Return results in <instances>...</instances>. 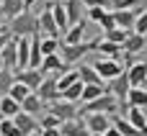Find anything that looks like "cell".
Instances as JSON below:
<instances>
[{"label": "cell", "mask_w": 147, "mask_h": 136, "mask_svg": "<svg viewBox=\"0 0 147 136\" xmlns=\"http://www.w3.org/2000/svg\"><path fill=\"white\" fill-rule=\"evenodd\" d=\"M10 39H13V33H10L8 28H5V31H0V49H3V46H5V44H8Z\"/></svg>", "instance_id": "41"}, {"label": "cell", "mask_w": 147, "mask_h": 136, "mask_svg": "<svg viewBox=\"0 0 147 136\" xmlns=\"http://www.w3.org/2000/svg\"><path fill=\"white\" fill-rule=\"evenodd\" d=\"M44 108H47V103H41V100L36 98V93H28V95L21 100V111H23V113L36 116V113H44Z\"/></svg>", "instance_id": "21"}, {"label": "cell", "mask_w": 147, "mask_h": 136, "mask_svg": "<svg viewBox=\"0 0 147 136\" xmlns=\"http://www.w3.org/2000/svg\"><path fill=\"white\" fill-rule=\"evenodd\" d=\"M10 118H13L16 129H18L23 136H28V134H34V131H39V121H36V116H31V113L18 111V113H16V116H10Z\"/></svg>", "instance_id": "14"}, {"label": "cell", "mask_w": 147, "mask_h": 136, "mask_svg": "<svg viewBox=\"0 0 147 136\" xmlns=\"http://www.w3.org/2000/svg\"><path fill=\"white\" fill-rule=\"evenodd\" d=\"M0 31H5V26H3V23H0Z\"/></svg>", "instance_id": "45"}, {"label": "cell", "mask_w": 147, "mask_h": 136, "mask_svg": "<svg viewBox=\"0 0 147 136\" xmlns=\"http://www.w3.org/2000/svg\"><path fill=\"white\" fill-rule=\"evenodd\" d=\"M16 44H18V39L13 36L3 49H0V59H3V69H18V64H16Z\"/></svg>", "instance_id": "19"}, {"label": "cell", "mask_w": 147, "mask_h": 136, "mask_svg": "<svg viewBox=\"0 0 147 136\" xmlns=\"http://www.w3.org/2000/svg\"><path fill=\"white\" fill-rule=\"evenodd\" d=\"M36 23H39V33H44V36H54V39H59V28H57V23H54V18H52V13H49V8H44V10L39 13V18H36Z\"/></svg>", "instance_id": "16"}, {"label": "cell", "mask_w": 147, "mask_h": 136, "mask_svg": "<svg viewBox=\"0 0 147 136\" xmlns=\"http://www.w3.org/2000/svg\"><path fill=\"white\" fill-rule=\"evenodd\" d=\"M93 46H96V41H80V44H62L59 46V59L65 62V64H75L78 59H83L88 51H93Z\"/></svg>", "instance_id": "3"}, {"label": "cell", "mask_w": 147, "mask_h": 136, "mask_svg": "<svg viewBox=\"0 0 147 136\" xmlns=\"http://www.w3.org/2000/svg\"><path fill=\"white\" fill-rule=\"evenodd\" d=\"M36 5V0H23V10H31Z\"/></svg>", "instance_id": "43"}, {"label": "cell", "mask_w": 147, "mask_h": 136, "mask_svg": "<svg viewBox=\"0 0 147 136\" xmlns=\"http://www.w3.org/2000/svg\"><path fill=\"white\" fill-rule=\"evenodd\" d=\"M103 90H106V87H103V82H93V85H83V90H80V103H88V100L98 98V95H101Z\"/></svg>", "instance_id": "28"}, {"label": "cell", "mask_w": 147, "mask_h": 136, "mask_svg": "<svg viewBox=\"0 0 147 136\" xmlns=\"http://www.w3.org/2000/svg\"><path fill=\"white\" fill-rule=\"evenodd\" d=\"M111 126H114L121 136H145V131H137L127 118H119V116H111Z\"/></svg>", "instance_id": "24"}, {"label": "cell", "mask_w": 147, "mask_h": 136, "mask_svg": "<svg viewBox=\"0 0 147 136\" xmlns=\"http://www.w3.org/2000/svg\"><path fill=\"white\" fill-rule=\"evenodd\" d=\"M116 108H119L116 95H114V93H109V90H103L98 98H93V100L83 103V108L78 111V116H85V113H109V116H114V113H116Z\"/></svg>", "instance_id": "1"}, {"label": "cell", "mask_w": 147, "mask_h": 136, "mask_svg": "<svg viewBox=\"0 0 147 136\" xmlns=\"http://www.w3.org/2000/svg\"><path fill=\"white\" fill-rule=\"evenodd\" d=\"M0 136H23L18 129H16V123H13V118H0Z\"/></svg>", "instance_id": "35"}, {"label": "cell", "mask_w": 147, "mask_h": 136, "mask_svg": "<svg viewBox=\"0 0 147 136\" xmlns=\"http://www.w3.org/2000/svg\"><path fill=\"white\" fill-rule=\"evenodd\" d=\"M59 134H62V136H90V131L85 129L83 116H75V118L59 121Z\"/></svg>", "instance_id": "12"}, {"label": "cell", "mask_w": 147, "mask_h": 136, "mask_svg": "<svg viewBox=\"0 0 147 136\" xmlns=\"http://www.w3.org/2000/svg\"><path fill=\"white\" fill-rule=\"evenodd\" d=\"M140 10H142V5H140ZM140 10H137V8H129V10H111V13H114V26H119V28H124V31H132L134 18H137Z\"/></svg>", "instance_id": "17"}, {"label": "cell", "mask_w": 147, "mask_h": 136, "mask_svg": "<svg viewBox=\"0 0 147 136\" xmlns=\"http://www.w3.org/2000/svg\"><path fill=\"white\" fill-rule=\"evenodd\" d=\"M41 136H62L59 134V126H52V129H39Z\"/></svg>", "instance_id": "40"}, {"label": "cell", "mask_w": 147, "mask_h": 136, "mask_svg": "<svg viewBox=\"0 0 147 136\" xmlns=\"http://www.w3.org/2000/svg\"><path fill=\"white\" fill-rule=\"evenodd\" d=\"M83 123L90 134H103L106 129H111V116L109 113H85Z\"/></svg>", "instance_id": "6"}, {"label": "cell", "mask_w": 147, "mask_h": 136, "mask_svg": "<svg viewBox=\"0 0 147 136\" xmlns=\"http://www.w3.org/2000/svg\"><path fill=\"white\" fill-rule=\"evenodd\" d=\"M65 69H67V64L59 59V54H44V57H41V64H39V72H41V75L57 77V75H62Z\"/></svg>", "instance_id": "8"}, {"label": "cell", "mask_w": 147, "mask_h": 136, "mask_svg": "<svg viewBox=\"0 0 147 136\" xmlns=\"http://www.w3.org/2000/svg\"><path fill=\"white\" fill-rule=\"evenodd\" d=\"M47 113H52L57 121H67V118H75V116H78V108H75V103L57 98V100L47 103Z\"/></svg>", "instance_id": "5"}, {"label": "cell", "mask_w": 147, "mask_h": 136, "mask_svg": "<svg viewBox=\"0 0 147 136\" xmlns=\"http://www.w3.org/2000/svg\"><path fill=\"white\" fill-rule=\"evenodd\" d=\"M52 126H59V121H57L52 113H47V116L39 121V129H52Z\"/></svg>", "instance_id": "38"}, {"label": "cell", "mask_w": 147, "mask_h": 136, "mask_svg": "<svg viewBox=\"0 0 147 136\" xmlns=\"http://www.w3.org/2000/svg\"><path fill=\"white\" fill-rule=\"evenodd\" d=\"M93 49H98L101 54H106V57H111V59H119V51H121L119 44L106 41V39H96V46H93Z\"/></svg>", "instance_id": "26"}, {"label": "cell", "mask_w": 147, "mask_h": 136, "mask_svg": "<svg viewBox=\"0 0 147 136\" xmlns=\"http://www.w3.org/2000/svg\"><path fill=\"white\" fill-rule=\"evenodd\" d=\"M93 69L98 72L101 80H114L119 72H124L121 69V59H111V57H98L93 62Z\"/></svg>", "instance_id": "4"}, {"label": "cell", "mask_w": 147, "mask_h": 136, "mask_svg": "<svg viewBox=\"0 0 147 136\" xmlns=\"http://www.w3.org/2000/svg\"><path fill=\"white\" fill-rule=\"evenodd\" d=\"M23 10V0H3L0 3V18H13V15H18Z\"/></svg>", "instance_id": "25"}, {"label": "cell", "mask_w": 147, "mask_h": 136, "mask_svg": "<svg viewBox=\"0 0 147 136\" xmlns=\"http://www.w3.org/2000/svg\"><path fill=\"white\" fill-rule=\"evenodd\" d=\"M90 136H101V134H90Z\"/></svg>", "instance_id": "47"}, {"label": "cell", "mask_w": 147, "mask_h": 136, "mask_svg": "<svg viewBox=\"0 0 147 136\" xmlns=\"http://www.w3.org/2000/svg\"><path fill=\"white\" fill-rule=\"evenodd\" d=\"M124 103H127V105H134V108H145L147 105V90L145 87H129Z\"/></svg>", "instance_id": "23"}, {"label": "cell", "mask_w": 147, "mask_h": 136, "mask_svg": "<svg viewBox=\"0 0 147 136\" xmlns=\"http://www.w3.org/2000/svg\"><path fill=\"white\" fill-rule=\"evenodd\" d=\"M145 33H134V31H129V36L124 39V44H121V51L124 54H134V57H145Z\"/></svg>", "instance_id": "11"}, {"label": "cell", "mask_w": 147, "mask_h": 136, "mask_svg": "<svg viewBox=\"0 0 147 136\" xmlns=\"http://www.w3.org/2000/svg\"><path fill=\"white\" fill-rule=\"evenodd\" d=\"M0 69H3V59H0Z\"/></svg>", "instance_id": "46"}, {"label": "cell", "mask_w": 147, "mask_h": 136, "mask_svg": "<svg viewBox=\"0 0 147 136\" xmlns=\"http://www.w3.org/2000/svg\"><path fill=\"white\" fill-rule=\"evenodd\" d=\"M78 80H80L83 85H93V82H103V80L98 77V72H96L93 67H88V64H80V67H78Z\"/></svg>", "instance_id": "27"}, {"label": "cell", "mask_w": 147, "mask_h": 136, "mask_svg": "<svg viewBox=\"0 0 147 136\" xmlns=\"http://www.w3.org/2000/svg\"><path fill=\"white\" fill-rule=\"evenodd\" d=\"M140 8V0H109V10H129Z\"/></svg>", "instance_id": "36"}, {"label": "cell", "mask_w": 147, "mask_h": 136, "mask_svg": "<svg viewBox=\"0 0 147 136\" xmlns=\"http://www.w3.org/2000/svg\"><path fill=\"white\" fill-rule=\"evenodd\" d=\"M132 31H134V33H147V13H145V10H140V13H137Z\"/></svg>", "instance_id": "37"}, {"label": "cell", "mask_w": 147, "mask_h": 136, "mask_svg": "<svg viewBox=\"0 0 147 136\" xmlns=\"http://www.w3.org/2000/svg\"><path fill=\"white\" fill-rule=\"evenodd\" d=\"M13 82H16L13 69H0V95H8V90H10Z\"/></svg>", "instance_id": "34"}, {"label": "cell", "mask_w": 147, "mask_h": 136, "mask_svg": "<svg viewBox=\"0 0 147 136\" xmlns=\"http://www.w3.org/2000/svg\"><path fill=\"white\" fill-rule=\"evenodd\" d=\"M75 80H78V69H72V72H70V69H65L62 75H57V77H54L57 90H65V87H67V85H72Z\"/></svg>", "instance_id": "32"}, {"label": "cell", "mask_w": 147, "mask_h": 136, "mask_svg": "<svg viewBox=\"0 0 147 136\" xmlns=\"http://www.w3.org/2000/svg\"><path fill=\"white\" fill-rule=\"evenodd\" d=\"M83 8H109V0H80Z\"/></svg>", "instance_id": "39"}, {"label": "cell", "mask_w": 147, "mask_h": 136, "mask_svg": "<svg viewBox=\"0 0 147 136\" xmlns=\"http://www.w3.org/2000/svg\"><path fill=\"white\" fill-rule=\"evenodd\" d=\"M59 46H62V41H59V39H54V36H44V39L39 41L41 54H57V51H59Z\"/></svg>", "instance_id": "30"}, {"label": "cell", "mask_w": 147, "mask_h": 136, "mask_svg": "<svg viewBox=\"0 0 147 136\" xmlns=\"http://www.w3.org/2000/svg\"><path fill=\"white\" fill-rule=\"evenodd\" d=\"M88 15L93 23L101 26V31H111L114 28V13L109 8H88Z\"/></svg>", "instance_id": "15"}, {"label": "cell", "mask_w": 147, "mask_h": 136, "mask_svg": "<svg viewBox=\"0 0 147 136\" xmlns=\"http://www.w3.org/2000/svg\"><path fill=\"white\" fill-rule=\"evenodd\" d=\"M62 5H65V15H67V23L70 26L83 18V3L80 0H62Z\"/></svg>", "instance_id": "22"}, {"label": "cell", "mask_w": 147, "mask_h": 136, "mask_svg": "<svg viewBox=\"0 0 147 136\" xmlns=\"http://www.w3.org/2000/svg\"><path fill=\"white\" fill-rule=\"evenodd\" d=\"M34 93H36V98H39L41 103H52V100H57V98H59V90H57V82H54V77H52V75H44L41 85H39Z\"/></svg>", "instance_id": "9"}, {"label": "cell", "mask_w": 147, "mask_h": 136, "mask_svg": "<svg viewBox=\"0 0 147 136\" xmlns=\"http://www.w3.org/2000/svg\"><path fill=\"white\" fill-rule=\"evenodd\" d=\"M85 18H80L78 23H72L67 31H65V39H62V44H80V41H85Z\"/></svg>", "instance_id": "18"}, {"label": "cell", "mask_w": 147, "mask_h": 136, "mask_svg": "<svg viewBox=\"0 0 147 136\" xmlns=\"http://www.w3.org/2000/svg\"><path fill=\"white\" fill-rule=\"evenodd\" d=\"M127 80H129V87H145V82H147V64H145L142 57H140L137 62L129 64Z\"/></svg>", "instance_id": "7"}, {"label": "cell", "mask_w": 147, "mask_h": 136, "mask_svg": "<svg viewBox=\"0 0 147 136\" xmlns=\"http://www.w3.org/2000/svg\"><path fill=\"white\" fill-rule=\"evenodd\" d=\"M28 93H31V90H28V87H26L23 82H13V85H10V90H8V95H10V98H13L16 103H21V100H23V98H26Z\"/></svg>", "instance_id": "33"}, {"label": "cell", "mask_w": 147, "mask_h": 136, "mask_svg": "<svg viewBox=\"0 0 147 136\" xmlns=\"http://www.w3.org/2000/svg\"><path fill=\"white\" fill-rule=\"evenodd\" d=\"M111 82V87H109V93H114L116 95V100H119V105L127 111V103H124V98H127V93H129V80H127V72H119L114 80H109Z\"/></svg>", "instance_id": "13"}, {"label": "cell", "mask_w": 147, "mask_h": 136, "mask_svg": "<svg viewBox=\"0 0 147 136\" xmlns=\"http://www.w3.org/2000/svg\"><path fill=\"white\" fill-rule=\"evenodd\" d=\"M16 39L18 36H31V33H39V23H36V15L31 10H21L18 15L10 18V28H8Z\"/></svg>", "instance_id": "2"}, {"label": "cell", "mask_w": 147, "mask_h": 136, "mask_svg": "<svg viewBox=\"0 0 147 136\" xmlns=\"http://www.w3.org/2000/svg\"><path fill=\"white\" fill-rule=\"evenodd\" d=\"M127 121L137 129V131H147V118H145V108H134V105H127Z\"/></svg>", "instance_id": "20"}, {"label": "cell", "mask_w": 147, "mask_h": 136, "mask_svg": "<svg viewBox=\"0 0 147 136\" xmlns=\"http://www.w3.org/2000/svg\"><path fill=\"white\" fill-rule=\"evenodd\" d=\"M127 36H129V31H124V28H119V26H114L111 31H103V39H106V41H114V44H119V46L124 44Z\"/></svg>", "instance_id": "31"}, {"label": "cell", "mask_w": 147, "mask_h": 136, "mask_svg": "<svg viewBox=\"0 0 147 136\" xmlns=\"http://www.w3.org/2000/svg\"><path fill=\"white\" fill-rule=\"evenodd\" d=\"M28 136H41V134H39V131H34V134H28Z\"/></svg>", "instance_id": "44"}, {"label": "cell", "mask_w": 147, "mask_h": 136, "mask_svg": "<svg viewBox=\"0 0 147 136\" xmlns=\"http://www.w3.org/2000/svg\"><path fill=\"white\" fill-rule=\"evenodd\" d=\"M13 77H16V82H23L31 93H34V90L41 85V80H44V75H41L39 69H31V67H26V69H16Z\"/></svg>", "instance_id": "10"}, {"label": "cell", "mask_w": 147, "mask_h": 136, "mask_svg": "<svg viewBox=\"0 0 147 136\" xmlns=\"http://www.w3.org/2000/svg\"><path fill=\"white\" fill-rule=\"evenodd\" d=\"M21 111V103H16L10 95H0V113L5 116V118H10V116H16Z\"/></svg>", "instance_id": "29"}, {"label": "cell", "mask_w": 147, "mask_h": 136, "mask_svg": "<svg viewBox=\"0 0 147 136\" xmlns=\"http://www.w3.org/2000/svg\"><path fill=\"white\" fill-rule=\"evenodd\" d=\"M101 136H121V134H119V131H116V129L111 126V129H106V131H103V134H101Z\"/></svg>", "instance_id": "42"}]
</instances>
